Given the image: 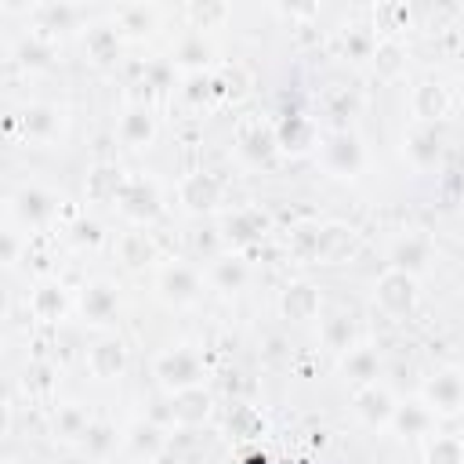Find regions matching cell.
I'll use <instances>...</instances> for the list:
<instances>
[{"instance_id":"1","label":"cell","mask_w":464,"mask_h":464,"mask_svg":"<svg viewBox=\"0 0 464 464\" xmlns=\"http://www.w3.org/2000/svg\"><path fill=\"white\" fill-rule=\"evenodd\" d=\"M152 373H156V381H160V388L167 395H181V392L203 388L207 362H203V355L192 344H170V348H163L156 355Z\"/></svg>"},{"instance_id":"2","label":"cell","mask_w":464,"mask_h":464,"mask_svg":"<svg viewBox=\"0 0 464 464\" xmlns=\"http://www.w3.org/2000/svg\"><path fill=\"white\" fill-rule=\"evenodd\" d=\"M417 301H420V276L402 272L395 265H388L377 276V283H373V304H377L381 315L402 319V315H410L417 308Z\"/></svg>"},{"instance_id":"3","label":"cell","mask_w":464,"mask_h":464,"mask_svg":"<svg viewBox=\"0 0 464 464\" xmlns=\"http://www.w3.org/2000/svg\"><path fill=\"white\" fill-rule=\"evenodd\" d=\"M207 286V272L188 265V261H163L156 265V294L174 304V308H188L203 297Z\"/></svg>"},{"instance_id":"4","label":"cell","mask_w":464,"mask_h":464,"mask_svg":"<svg viewBox=\"0 0 464 464\" xmlns=\"http://www.w3.org/2000/svg\"><path fill=\"white\" fill-rule=\"evenodd\" d=\"M319 163L326 167V174L334 178H359L362 167H366V145L355 130L341 127V130H330L323 141H319Z\"/></svg>"},{"instance_id":"5","label":"cell","mask_w":464,"mask_h":464,"mask_svg":"<svg viewBox=\"0 0 464 464\" xmlns=\"http://www.w3.org/2000/svg\"><path fill=\"white\" fill-rule=\"evenodd\" d=\"M435 417H457L464 413V370L460 366H442L435 370L417 395Z\"/></svg>"},{"instance_id":"6","label":"cell","mask_w":464,"mask_h":464,"mask_svg":"<svg viewBox=\"0 0 464 464\" xmlns=\"http://www.w3.org/2000/svg\"><path fill=\"white\" fill-rule=\"evenodd\" d=\"M116 207L134 225L152 221L160 214V188H156V181H149L141 174H127L123 185H120V192H116Z\"/></svg>"},{"instance_id":"7","label":"cell","mask_w":464,"mask_h":464,"mask_svg":"<svg viewBox=\"0 0 464 464\" xmlns=\"http://www.w3.org/2000/svg\"><path fill=\"white\" fill-rule=\"evenodd\" d=\"M308 232V257L312 261H323V265H337L352 254L355 246V232L341 221H330V225H319V228H304Z\"/></svg>"},{"instance_id":"8","label":"cell","mask_w":464,"mask_h":464,"mask_svg":"<svg viewBox=\"0 0 464 464\" xmlns=\"http://www.w3.org/2000/svg\"><path fill=\"white\" fill-rule=\"evenodd\" d=\"M76 312H80V319L91 323V326H109V323L116 319V312H120V290H116V283H109V279H91V283L80 290V297H76Z\"/></svg>"},{"instance_id":"9","label":"cell","mask_w":464,"mask_h":464,"mask_svg":"<svg viewBox=\"0 0 464 464\" xmlns=\"http://www.w3.org/2000/svg\"><path fill=\"white\" fill-rule=\"evenodd\" d=\"M221 199H225V185L207 170H192L178 181V203L188 214H210L221 207Z\"/></svg>"},{"instance_id":"10","label":"cell","mask_w":464,"mask_h":464,"mask_svg":"<svg viewBox=\"0 0 464 464\" xmlns=\"http://www.w3.org/2000/svg\"><path fill=\"white\" fill-rule=\"evenodd\" d=\"M54 210H58V199L40 185H22L11 196V218L22 228H44L54 218Z\"/></svg>"},{"instance_id":"11","label":"cell","mask_w":464,"mask_h":464,"mask_svg":"<svg viewBox=\"0 0 464 464\" xmlns=\"http://www.w3.org/2000/svg\"><path fill=\"white\" fill-rule=\"evenodd\" d=\"M395 406H399V399H395L381 381L359 384L355 395H352V410H355V417H359L366 428H388Z\"/></svg>"},{"instance_id":"12","label":"cell","mask_w":464,"mask_h":464,"mask_svg":"<svg viewBox=\"0 0 464 464\" xmlns=\"http://www.w3.org/2000/svg\"><path fill=\"white\" fill-rule=\"evenodd\" d=\"M268 232V214L261 207H232L221 221V236L232 246H246Z\"/></svg>"},{"instance_id":"13","label":"cell","mask_w":464,"mask_h":464,"mask_svg":"<svg viewBox=\"0 0 464 464\" xmlns=\"http://www.w3.org/2000/svg\"><path fill=\"white\" fill-rule=\"evenodd\" d=\"M87 370L94 381H116L127 370V344L120 337H102L87 352Z\"/></svg>"},{"instance_id":"14","label":"cell","mask_w":464,"mask_h":464,"mask_svg":"<svg viewBox=\"0 0 464 464\" xmlns=\"http://www.w3.org/2000/svg\"><path fill=\"white\" fill-rule=\"evenodd\" d=\"M410 109H413L417 123L435 127V123L450 112V91H446V83H439V80H424V83H417L413 94H410Z\"/></svg>"},{"instance_id":"15","label":"cell","mask_w":464,"mask_h":464,"mask_svg":"<svg viewBox=\"0 0 464 464\" xmlns=\"http://www.w3.org/2000/svg\"><path fill=\"white\" fill-rule=\"evenodd\" d=\"M435 413L420 402V399H410V402H399L395 406V413H392V431L395 435H402V439H428L431 431H435Z\"/></svg>"},{"instance_id":"16","label":"cell","mask_w":464,"mask_h":464,"mask_svg":"<svg viewBox=\"0 0 464 464\" xmlns=\"http://www.w3.org/2000/svg\"><path fill=\"white\" fill-rule=\"evenodd\" d=\"M72 304H76V301L65 294L62 283H40V286L29 294V312H33V319H40V323H62Z\"/></svg>"},{"instance_id":"17","label":"cell","mask_w":464,"mask_h":464,"mask_svg":"<svg viewBox=\"0 0 464 464\" xmlns=\"http://www.w3.org/2000/svg\"><path fill=\"white\" fill-rule=\"evenodd\" d=\"M246 279H250V268H246V261H243L239 254H221V257H214V261L207 265V283H210L214 290H221V294L243 290Z\"/></svg>"},{"instance_id":"18","label":"cell","mask_w":464,"mask_h":464,"mask_svg":"<svg viewBox=\"0 0 464 464\" xmlns=\"http://www.w3.org/2000/svg\"><path fill=\"white\" fill-rule=\"evenodd\" d=\"M341 373L348 377V381H355V388L359 384H373L377 377H381V352L373 348V344H355V348H348L344 355H341Z\"/></svg>"},{"instance_id":"19","label":"cell","mask_w":464,"mask_h":464,"mask_svg":"<svg viewBox=\"0 0 464 464\" xmlns=\"http://www.w3.org/2000/svg\"><path fill=\"white\" fill-rule=\"evenodd\" d=\"M116 134L127 149H145L156 138V120L145 105H130V109H123V116L116 123Z\"/></svg>"},{"instance_id":"20","label":"cell","mask_w":464,"mask_h":464,"mask_svg":"<svg viewBox=\"0 0 464 464\" xmlns=\"http://www.w3.org/2000/svg\"><path fill=\"white\" fill-rule=\"evenodd\" d=\"M439 152H442V141H439L435 127H428V123H417V127L406 134V141H402V156H406V160H410L417 170L435 167Z\"/></svg>"},{"instance_id":"21","label":"cell","mask_w":464,"mask_h":464,"mask_svg":"<svg viewBox=\"0 0 464 464\" xmlns=\"http://www.w3.org/2000/svg\"><path fill=\"white\" fill-rule=\"evenodd\" d=\"M431 261V239L428 236H417V232H406L395 246H392V265L402 268V272H413L420 276Z\"/></svg>"},{"instance_id":"22","label":"cell","mask_w":464,"mask_h":464,"mask_svg":"<svg viewBox=\"0 0 464 464\" xmlns=\"http://www.w3.org/2000/svg\"><path fill=\"white\" fill-rule=\"evenodd\" d=\"M236 149H239V156H243V160H250V163L268 160V156L279 149L276 127H261V123H246V127H239Z\"/></svg>"},{"instance_id":"23","label":"cell","mask_w":464,"mask_h":464,"mask_svg":"<svg viewBox=\"0 0 464 464\" xmlns=\"http://www.w3.org/2000/svg\"><path fill=\"white\" fill-rule=\"evenodd\" d=\"M279 308H283V315H286V319L308 323V319H315V315H319L323 301H319V290H315L312 283H294V286H286V294H283Z\"/></svg>"},{"instance_id":"24","label":"cell","mask_w":464,"mask_h":464,"mask_svg":"<svg viewBox=\"0 0 464 464\" xmlns=\"http://www.w3.org/2000/svg\"><path fill=\"white\" fill-rule=\"evenodd\" d=\"M22 130L33 141H54L62 130V112L54 105H29L22 112Z\"/></svg>"},{"instance_id":"25","label":"cell","mask_w":464,"mask_h":464,"mask_svg":"<svg viewBox=\"0 0 464 464\" xmlns=\"http://www.w3.org/2000/svg\"><path fill=\"white\" fill-rule=\"evenodd\" d=\"M116 254H120V261H123L127 268H145V265L156 261V243H152L149 232L134 228V232H123V236L116 239Z\"/></svg>"},{"instance_id":"26","label":"cell","mask_w":464,"mask_h":464,"mask_svg":"<svg viewBox=\"0 0 464 464\" xmlns=\"http://www.w3.org/2000/svg\"><path fill=\"white\" fill-rule=\"evenodd\" d=\"M170 399H174L170 417H174V424H181V428H196V424H203V417L210 413V395H207L203 388H192V392H181V395H170Z\"/></svg>"},{"instance_id":"27","label":"cell","mask_w":464,"mask_h":464,"mask_svg":"<svg viewBox=\"0 0 464 464\" xmlns=\"http://www.w3.org/2000/svg\"><path fill=\"white\" fill-rule=\"evenodd\" d=\"M123 446L134 450L138 457H156V453L167 446V435H163V428H156L152 420H134V424L123 431Z\"/></svg>"},{"instance_id":"28","label":"cell","mask_w":464,"mask_h":464,"mask_svg":"<svg viewBox=\"0 0 464 464\" xmlns=\"http://www.w3.org/2000/svg\"><path fill=\"white\" fill-rule=\"evenodd\" d=\"M319 337H323V344H326V348H334L337 355H344L348 348H355V344H359V341H355V323H352V315H344V312L326 315V319H323V326H319Z\"/></svg>"},{"instance_id":"29","label":"cell","mask_w":464,"mask_h":464,"mask_svg":"<svg viewBox=\"0 0 464 464\" xmlns=\"http://www.w3.org/2000/svg\"><path fill=\"white\" fill-rule=\"evenodd\" d=\"M207 58H210V44L203 40V33H185L181 40H178V47H174V58L170 62H178L181 69H188V72H203V65H207Z\"/></svg>"},{"instance_id":"30","label":"cell","mask_w":464,"mask_h":464,"mask_svg":"<svg viewBox=\"0 0 464 464\" xmlns=\"http://www.w3.org/2000/svg\"><path fill=\"white\" fill-rule=\"evenodd\" d=\"M120 431L112 428V424H102V420H91V428H87V435L80 439V450L91 457V460H105L116 446H120Z\"/></svg>"},{"instance_id":"31","label":"cell","mask_w":464,"mask_h":464,"mask_svg":"<svg viewBox=\"0 0 464 464\" xmlns=\"http://www.w3.org/2000/svg\"><path fill=\"white\" fill-rule=\"evenodd\" d=\"M424 464H464V439L460 435H428Z\"/></svg>"},{"instance_id":"32","label":"cell","mask_w":464,"mask_h":464,"mask_svg":"<svg viewBox=\"0 0 464 464\" xmlns=\"http://www.w3.org/2000/svg\"><path fill=\"white\" fill-rule=\"evenodd\" d=\"M373 69L384 76V80H395L399 72H402V47L395 44V40H381V44H373Z\"/></svg>"},{"instance_id":"33","label":"cell","mask_w":464,"mask_h":464,"mask_svg":"<svg viewBox=\"0 0 464 464\" xmlns=\"http://www.w3.org/2000/svg\"><path fill=\"white\" fill-rule=\"evenodd\" d=\"M87 428H91V417H87L80 406H62V410H58L54 431H58L62 439H69V442H80V439L87 435Z\"/></svg>"},{"instance_id":"34","label":"cell","mask_w":464,"mask_h":464,"mask_svg":"<svg viewBox=\"0 0 464 464\" xmlns=\"http://www.w3.org/2000/svg\"><path fill=\"white\" fill-rule=\"evenodd\" d=\"M160 11L156 7H123L120 14H116V33H130V36H141V33H149V25H152V18H156Z\"/></svg>"},{"instance_id":"35","label":"cell","mask_w":464,"mask_h":464,"mask_svg":"<svg viewBox=\"0 0 464 464\" xmlns=\"http://www.w3.org/2000/svg\"><path fill=\"white\" fill-rule=\"evenodd\" d=\"M123 178H127V174H120L116 167H98V170L91 174V196H94V199H112V203H116V192H120Z\"/></svg>"},{"instance_id":"36","label":"cell","mask_w":464,"mask_h":464,"mask_svg":"<svg viewBox=\"0 0 464 464\" xmlns=\"http://www.w3.org/2000/svg\"><path fill=\"white\" fill-rule=\"evenodd\" d=\"M14 261H18V232L7 228V232H4V265L14 268Z\"/></svg>"}]
</instances>
